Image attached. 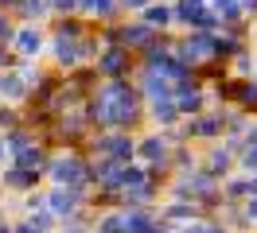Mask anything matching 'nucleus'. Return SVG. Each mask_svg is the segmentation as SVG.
I'll list each match as a JSON object with an SVG mask.
<instances>
[{
	"mask_svg": "<svg viewBox=\"0 0 257 233\" xmlns=\"http://www.w3.org/2000/svg\"><path fill=\"white\" fill-rule=\"evenodd\" d=\"M207 233H230V229H218V225H207Z\"/></svg>",
	"mask_w": 257,
	"mask_h": 233,
	"instance_id": "nucleus-10",
	"label": "nucleus"
},
{
	"mask_svg": "<svg viewBox=\"0 0 257 233\" xmlns=\"http://www.w3.org/2000/svg\"><path fill=\"white\" fill-rule=\"evenodd\" d=\"M245 214H249V221H257V194L245 202Z\"/></svg>",
	"mask_w": 257,
	"mask_h": 233,
	"instance_id": "nucleus-7",
	"label": "nucleus"
},
{
	"mask_svg": "<svg viewBox=\"0 0 257 233\" xmlns=\"http://www.w3.org/2000/svg\"><path fill=\"white\" fill-rule=\"evenodd\" d=\"M86 4H90V8H105V0H86Z\"/></svg>",
	"mask_w": 257,
	"mask_h": 233,
	"instance_id": "nucleus-9",
	"label": "nucleus"
},
{
	"mask_svg": "<svg viewBox=\"0 0 257 233\" xmlns=\"http://www.w3.org/2000/svg\"><path fill=\"white\" fill-rule=\"evenodd\" d=\"M51 179H55L59 186H74V183L86 179V167H82L74 155H59V159L51 163Z\"/></svg>",
	"mask_w": 257,
	"mask_h": 233,
	"instance_id": "nucleus-1",
	"label": "nucleus"
},
{
	"mask_svg": "<svg viewBox=\"0 0 257 233\" xmlns=\"http://www.w3.org/2000/svg\"><path fill=\"white\" fill-rule=\"evenodd\" d=\"M97 233H125V214L117 210V214H105L97 221Z\"/></svg>",
	"mask_w": 257,
	"mask_h": 233,
	"instance_id": "nucleus-6",
	"label": "nucleus"
},
{
	"mask_svg": "<svg viewBox=\"0 0 257 233\" xmlns=\"http://www.w3.org/2000/svg\"><path fill=\"white\" fill-rule=\"evenodd\" d=\"M101 152L113 155V159H128V155H133V140H125V136H109V140H101Z\"/></svg>",
	"mask_w": 257,
	"mask_h": 233,
	"instance_id": "nucleus-3",
	"label": "nucleus"
},
{
	"mask_svg": "<svg viewBox=\"0 0 257 233\" xmlns=\"http://www.w3.org/2000/svg\"><path fill=\"white\" fill-rule=\"evenodd\" d=\"M4 183H8V186H16V190H28V186H35V171L16 167V171H8V175H4Z\"/></svg>",
	"mask_w": 257,
	"mask_h": 233,
	"instance_id": "nucleus-5",
	"label": "nucleus"
},
{
	"mask_svg": "<svg viewBox=\"0 0 257 233\" xmlns=\"http://www.w3.org/2000/svg\"><path fill=\"white\" fill-rule=\"evenodd\" d=\"M141 148H145L141 155H145L148 163H164V159H168V144H164V140H156V136H152V140H145Z\"/></svg>",
	"mask_w": 257,
	"mask_h": 233,
	"instance_id": "nucleus-4",
	"label": "nucleus"
},
{
	"mask_svg": "<svg viewBox=\"0 0 257 233\" xmlns=\"http://www.w3.org/2000/svg\"><path fill=\"white\" fill-rule=\"evenodd\" d=\"M16 233H35V229L28 225V221H24V225H16Z\"/></svg>",
	"mask_w": 257,
	"mask_h": 233,
	"instance_id": "nucleus-8",
	"label": "nucleus"
},
{
	"mask_svg": "<svg viewBox=\"0 0 257 233\" xmlns=\"http://www.w3.org/2000/svg\"><path fill=\"white\" fill-rule=\"evenodd\" d=\"M78 202H82L78 194H74V190H63V186H55V190L47 194V206H51V214H55V217H70Z\"/></svg>",
	"mask_w": 257,
	"mask_h": 233,
	"instance_id": "nucleus-2",
	"label": "nucleus"
}]
</instances>
